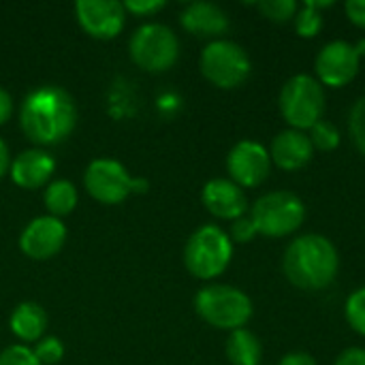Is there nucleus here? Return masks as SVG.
Segmentation results:
<instances>
[{"instance_id":"nucleus-24","label":"nucleus","mask_w":365,"mask_h":365,"mask_svg":"<svg viewBox=\"0 0 365 365\" xmlns=\"http://www.w3.org/2000/svg\"><path fill=\"white\" fill-rule=\"evenodd\" d=\"M293 24H295V32H297L302 38H314V36L323 30V15H321V11H317V9L304 4V6L297 11Z\"/></svg>"},{"instance_id":"nucleus-28","label":"nucleus","mask_w":365,"mask_h":365,"mask_svg":"<svg viewBox=\"0 0 365 365\" xmlns=\"http://www.w3.org/2000/svg\"><path fill=\"white\" fill-rule=\"evenodd\" d=\"M257 235H259V231H257L255 222L250 220V216H242V218H237V220L231 222V233H229L231 242L248 244V242H252Z\"/></svg>"},{"instance_id":"nucleus-35","label":"nucleus","mask_w":365,"mask_h":365,"mask_svg":"<svg viewBox=\"0 0 365 365\" xmlns=\"http://www.w3.org/2000/svg\"><path fill=\"white\" fill-rule=\"evenodd\" d=\"M306 4H308V6H312V9H317V11H323V9H329V6H334V2H329V0H325V2H317V0H308Z\"/></svg>"},{"instance_id":"nucleus-27","label":"nucleus","mask_w":365,"mask_h":365,"mask_svg":"<svg viewBox=\"0 0 365 365\" xmlns=\"http://www.w3.org/2000/svg\"><path fill=\"white\" fill-rule=\"evenodd\" d=\"M0 365H41V361L36 359L32 349L24 344H15L0 353Z\"/></svg>"},{"instance_id":"nucleus-17","label":"nucleus","mask_w":365,"mask_h":365,"mask_svg":"<svg viewBox=\"0 0 365 365\" xmlns=\"http://www.w3.org/2000/svg\"><path fill=\"white\" fill-rule=\"evenodd\" d=\"M180 21L184 26V30H188L190 34L214 38V41H216V36H220L229 30L227 13L214 2H190L182 11Z\"/></svg>"},{"instance_id":"nucleus-19","label":"nucleus","mask_w":365,"mask_h":365,"mask_svg":"<svg viewBox=\"0 0 365 365\" xmlns=\"http://www.w3.org/2000/svg\"><path fill=\"white\" fill-rule=\"evenodd\" d=\"M225 351L231 365H259L263 359L261 340L246 327L231 331Z\"/></svg>"},{"instance_id":"nucleus-8","label":"nucleus","mask_w":365,"mask_h":365,"mask_svg":"<svg viewBox=\"0 0 365 365\" xmlns=\"http://www.w3.org/2000/svg\"><path fill=\"white\" fill-rule=\"evenodd\" d=\"M128 49L137 66L150 73H163L175 64L180 41L165 24H143L133 32Z\"/></svg>"},{"instance_id":"nucleus-21","label":"nucleus","mask_w":365,"mask_h":365,"mask_svg":"<svg viewBox=\"0 0 365 365\" xmlns=\"http://www.w3.org/2000/svg\"><path fill=\"white\" fill-rule=\"evenodd\" d=\"M255 6L265 19H269L274 24L293 21L299 11V4L295 0H263V2H257Z\"/></svg>"},{"instance_id":"nucleus-13","label":"nucleus","mask_w":365,"mask_h":365,"mask_svg":"<svg viewBox=\"0 0 365 365\" xmlns=\"http://www.w3.org/2000/svg\"><path fill=\"white\" fill-rule=\"evenodd\" d=\"M77 21L94 38H113L124 28L126 9L115 0H79L75 4Z\"/></svg>"},{"instance_id":"nucleus-22","label":"nucleus","mask_w":365,"mask_h":365,"mask_svg":"<svg viewBox=\"0 0 365 365\" xmlns=\"http://www.w3.org/2000/svg\"><path fill=\"white\" fill-rule=\"evenodd\" d=\"M308 137L312 141V148L319 150V152H331L340 145L342 137H340V130L338 126H334L331 122L327 120H321L317 122L310 130H308Z\"/></svg>"},{"instance_id":"nucleus-16","label":"nucleus","mask_w":365,"mask_h":365,"mask_svg":"<svg viewBox=\"0 0 365 365\" xmlns=\"http://www.w3.org/2000/svg\"><path fill=\"white\" fill-rule=\"evenodd\" d=\"M56 171V160L45 150H26L11 163V180L24 188L34 190L47 186Z\"/></svg>"},{"instance_id":"nucleus-25","label":"nucleus","mask_w":365,"mask_h":365,"mask_svg":"<svg viewBox=\"0 0 365 365\" xmlns=\"http://www.w3.org/2000/svg\"><path fill=\"white\" fill-rule=\"evenodd\" d=\"M349 133L355 148L365 156V94L353 103L349 111Z\"/></svg>"},{"instance_id":"nucleus-10","label":"nucleus","mask_w":365,"mask_h":365,"mask_svg":"<svg viewBox=\"0 0 365 365\" xmlns=\"http://www.w3.org/2000/svg\"><path fill=\"white\" fill-rule=\"evenodd\" d=\"M361 58L355 49V43L349 41H329L321 47L314 60L317 79L321 86L344 88L359 73Z\"/></svg>"},{"instance_id":"nucleus-9","label":"nucleus","mask_w":365,"mask_h":365,"mask_svg":"<svg viewBox=\"0 0 365 365\" xmlns=\"http://www.w3.org/2000/svg\"><path fill=\"white\" fill-rule=\"evenodd\" d=\"M83 184H86V190L90 192V197L105 205L122 203L130 192H137V190L145 192V188H148L145 180L130 178L126 167L111 158L92 160L90 167L86 169Z\"/></svg>"},{"instance_id":"nucleus-3","label":"nucleus","mask_w":365,"mask_h":365,"mask_svg":"<svg viewBox=\"0 0 365 365\" xmlns=\"http://www.w3.org/2000/svg\"><path fill=\"white\" fill-rule=\"evenodd\" d=\"M233 259V242L227 231L216 225L199 227L186 242L184 263L186 269L199 280L218 278Z\"/></svg>"},{"instance_id":"nucleus-6","label":"nucleus","mask_w":365,"mask_h":365,"mask_svg":"<svg viewBox=\"0 0 365 365\" xmlns=\"http://www.w3.org/2000/svg\"><path fill=\"white\" fill-rule=\"evenodd\" d=\"M250 220L265 237H287L304 225L306 205L295 192L289 190L265 192L252 203Z\"/></svg>"},{"instance_id":"nucleus-26","label":"nucleus","mask_w":365,"mask_h":365,"mask_svg":"<svg viewBox=\"0 0 365 365\" xmlns=\"http://www.w3.org/2000/svg\"><path fill=\"white\" fill-rule=\"evenodd\" d=\"M34 355H36V359L41 361V365H53L64 357V346H62V342H60L58 338L47 336V338H41V340L36 342Z\"/></svg>"},{"instance_id":"nucleus-11","label":"nucleus","mask_w":365,"mask_h":365,"mask_svg":"<svg viewBox=\"0 0 365 365\" xmlns=\"http://www.w3.org/2000/svg\"><path fill=\"white\" fill-rule=\"evenodd\" d=\"M227 171L229 180L235 182L240 188H257L269 178V150L252 139L237 141L227 156Z\"/></svg>"},{"instance_id":"nucleus-30","label":"nucleus","mask_w":365,"mask_h":365,"mask_svg":"<svg viewBox=\"0 0 365 365\" xmlns=\"http://www.w3.org/2000/svg\"><path fill=\"white\" fill-rule=\"evenodd\" d=\"M344 13H346L351 24L365 30V0H346Z\"/></svg>"},{"instance_id":"nucleus-20","label":"nucleus","mask_w":365,"mask_h":365,"mask_svg":"<svg viewBox=\"0 0 365 365\" xmlns=\"http://www.w3.org/2000/svg\"><path fill=\"white\" fill-rule=\"evenodd\" d=\"M77 199H79L77 188L68 180H56V182H49L45 186L43 201H45V207L49 212V216H53V218L68 216L75 210Z\"/></svg>"},{"instance_id":"nucleus-32","label":"nucleus","mask_w":365,"mask_h":365,"mask_svg":"<svg viewBox=\"0 0 365 365\" xmlns=\"http://www.w3.org/2000/svg\"><path fill=\"white\" fill-rule=\"evenodd\" d=\"M278 365H317L314 357L310 353H302V351H295V353H289L284 355Z\"/></svg>"},{"instance_id":"nucleus-5","label":"nucleus","mask_w":365,"mask_h":365,"mask_svg":"<svg viewBox=\"0 0 365 365\" xmlns=\"http://www.w3.org/2000/svg\"><path fill=\"white\" fill-rule=\"evenodd\" d=\"M278 107L287 124L295 130H310L325 113V90L312 75H293L280 90Z\"/></svg>"},{"instance_id":"nucleus-18","label":"nucleus","mask_w":365,"mask_h":365,"mask_svg":"<svg viewBox=\"0 0 365 365\" xmlns=\"http://www.w3.org/2000/svg\"><path fill=\"white\" fill-rule=\"evenodd\" d=\"M11 331L21 342H38L47 329V314L45 310L34 302L19 304L11 314Z\"/></svg>"},{"instance_id":"nucleus-4","label":"nucleus","mask_w":365,"mask_h":365,"mask_svg":"<svg viewBox=\"0 0 365 365\" xmlns=\"http://www.w3.org/2000/svg\"><path fill=\"white\" fill-rule=\"evenodd\" d=\"M197 314L216 329L235 331L242 329L252 317L250 297L231 284H210L203 287L195 297Z\"/></svg>"},{"instance_id":"nucleus-34","label":"nucleus","mask_w":365,"mask_h":365,"mask_svg":"<svg viewBox=\"0 0 365 365\" xmlns=\"http://www.w3.org/2000/svg\"><path fill=\"white\" fill-rule=\"evenodd\" d=\"M9 169H11V156H9V148H6V143L0 139V180L9 173Z\"/></svg>"},{"instance_id":"nucleus-14","label":"nucleus","mask_w":365,"mask_h":365,"mask_svg":"<svg viewBox=\"0 0 365 365\" xmlns=\"http://www.w3.org/2000/svg\"><path fill=\"white\" fill-rule=\"evenodd\" d=\"M201 201L205 210L220 220H237L246 216L248 212V199L244 195V188H240L235 182L227 178H214L203 186Z\"/></svg>"},{"instance_id":"nucleus-7","label":"nucleus","mask_w":365,"mask_h":365,"mask_svg":"<svg viewBox=\"0 0 365 365\" xmlns=\"http://www.w3.org/2000/svg\"><path fill=\"white\" fill-rule=\"evenodd\" d=\"M199 66L203 77L220 90L240 88L252 71L246 49L229 38L207 43L201 51Z\"/></svg>"},{"instance_id":"nucleus-1","label":"nucleus","mask_w":365,"mask_h":365,"mask_svg":"<svg viewBox=\"0 0 365 365\" xmlns=\"http://www.w3.org/2000/svg\"><path fill=\"white\" fill-rule=\"evenodd\" d=\"M19 124L30 141L56 145L73 133L77 124V109L71 94L62 88L41 86L21 103Z\"/></svg>"},{"instance_id":"nucleus-23","label":"nucleus","mask_w":365,"mask_h":365,"mask_svg":"<svg viewBox=\"0 0 365 365\" xmlns=\"http://www.w3.org/2000/svg\"><path fill=\"white\" fill-rule=\"evenodd\" d=\"M344 317L353 331L365 338V287L353 291L344 304Z\"/></svg>"},{"instance_id":"nucleus-33","label":"nucleus","mask_w":365,"mask_h":365,"mask_svg":"<svg viewBox=\"0 0 365 365\" xmlns=\"http://www.w3.org/2000/svg\"><path fill=\"white\" fill-rule=\"evenodd\" d=\"M13 115V98L6 90L0 88V126L6 124Z\"/></svg>"},{"instance_id":"nucleus-2","label":"nucleus","mask_w":365,"mask_h":365,"mask_svg":"<svg viewBox=\"0 0 365 365\" xmlns=\"http://www.w3.org/2000/svg\"><path fill=\"white\" fill-rule=\"evenodd\" d=\"M340 269L336 246L321 233H306L295 237L282 257V272L287 280L302 291L327 289Z\"/></svg>"},{"instance_id":"nucleus-31","label":"nucleus","mask_w":365,"mask_h":365,"mask_svg":"<svg viewBox=\"0 0 365 365\" xmlns=\"http://www.w3.org/2000/svg\"><path fill=\"white\" fill-rule=\"evenodd\" d=\"M334 365H365V349H346L338 355Z\"/></svg>"},{"instance_id":"nucleus-12","label":"nucleus","mask_w":365,"mask_h":365,"mask_svg":"<svg viewBox=\"0 0 365 365\" xmlns=\"http://www.w3.org/2000/svg\"><path fill=\"white\" fill-rule=\"evenodd\" d=\"M64 242H66L64 222L47 214L28 222V227L21 231L19 248L26 257L34 261H47L62 250Z\"/></svg>"},{"instance_id":"nucleus-29","label":"nucleus","mask_w":365,"mask_h":365,"mask_svg":"<svg viewBox=\"0 0 365 365\" xmlns=\"http://www.w3.org/2000/svg\"><path fill=\"white\" fill-rule=\"evenodd\" d=\"M163 6H165L163 0H137V2L130 0V2H124V9L135 13V15H139V17H148V15L160 11Z\"/></svg>"},{"instance_id":"nucleus-36","label":"nucleus","mask_w":365,"mask_h":365,"mask_svg":"<svg viewBox=\"0 0 365 365\" xmlns=\"http://www.w3.org/2000/svg\"><path fill=\"white\" fill-rule=\"evenodd\" d=\"M355 49H357L359 58H364L365 56V38H361V41H357V43H355Z\"/></svg>"},{"instance_id":"nucleus-15","label":"nucleus","mask_w":365,"mask_h":365,"mask_svg":"<svg viewBox=\"0 0 365 365\" xmlns=\"http://www.w3.org/2000/svg\"><path fill=\"white\" fill-rule=\"evenodd\" d=\"M312 156H314V148L308 133L304 130L287 128L272 139L269 158L282 171H299L312 160Z\"/></svg>"}]
</instances>
